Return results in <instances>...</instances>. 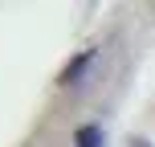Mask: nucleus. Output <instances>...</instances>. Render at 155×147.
I'll return each instance as SVG.
<instances>
[{
    "instance_id": "obj_1",
    "label": "nucleus",
    "mask_w": 155,
    "mask_h": 147,
    "mask_svg": "<svg viewBox=\"0 0 155 147\" xmlns=\"http://www.w3.org/2000/svg\"><path fill=\"white\" fill-rule=\"evenodd\" d=\"M78 147H102V131L98 127H82L78 131Z\"/></svg>"
}]
</instances>
